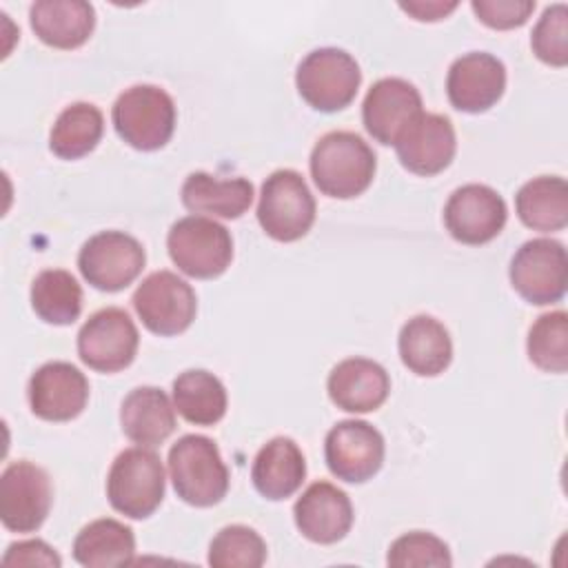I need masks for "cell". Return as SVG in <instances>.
I'll list each match as a JSON object with an SVG mask.
<instances>
[{"mask_svg": "<svg viewBox=\"0 0 568 568\" xmlns=\"http://www.w3.org/2000/svg\"><path fill=\"white\" fill-rule=\"evenodd\" d=\"M226 388L204 368H191L173 379V406L195 426H213L226 415Z\"/></svg>", "mask_w": 568, "mask_h": 568, "instance_id": "cell-28", "label": "cell"}, {"mask_svg": "<svg viewBox=\"0 0 568 568\" xmlns=\"http://www.w3.org/2000/svg\"><path fill=\"white\" fill-rule=\"evenodd\" d=\"M519 220L541 233L561 231L568 224V184L559 175L528 180L515 195Z\"/></svg>", "mask_w": 568, "mask_h": 568, "instance_id": "cell-26", "label": "cell"}, {"mask_svg": "<svg viewBox=\"0 0 568 568\" xmlns=\"http://www.w3.org/2000/svg\"><path fill=\"white\" fill-rule=\"evenodd\" d=\"M122 433L138 446H160L175 430V406L155 386L133 388L120 406Z\"/></svg>", "mask_w": 568, "mask_h": 568, "instance_id": "cell-22", "label": "cell"}, {"mask_svg": "<svg viewBox=\"0 0 568 568\" xmlns=\"http://www.w3.org/2000/svg\"><path fill=\"white\" fill-rule=\"evenodd\" d=\"M331 402L346 413L377 410L390 390L386 368L366 357H348L333 366L326 379Z\"/></svg>", "mask_w": 568, "mask_h": 568, "instance_id": "cell-20", "label": "cell"}, {"mask_svg": "<svg viewBox=\"0 0 568 568\" xmlns=\"http://www.w3.org/2000/svg\"><path fill=\"white\" fill-rule=\"evenodd\" d=\"M528 359L546 373L568 371V315L552 311L537 317L526 339Z\"/></svg>", "mask_w": 568, "mask_h": 568, "instance_id": "cell-31", "label": "cell"}, {"mask_svg": "<svg viewBox=\"0 0 568 568\" xmlns=\"http://www.w3.org/2000/svg\"><path fill=\"white\" fill-rule=\"evenodd\" d=\"M164 466L146 446L122 450L106 475V497L113 510L129 519H146L164 499Z\"/></svg>", "mask_w": 568, "mask_h": 568, "instance_id": "cell-3", "label": "cell"}, {"mask_svg": "<svg viewBox=\"0 0 568 568\" xmlns=\"http://www.w3.org/2000/svg\"><path fill=\"white\" fill-rule=\"evenodd\" d=\"M102 133V111L91 102H73L55 118L49 133V149L60 160H78L98 146Z\"/></svg>", "mask_w": 568, "mask_h": 568, "instance_id": "cell-29", "label": "cell"}, {"mask_svg": "<svg viewBox=\"0 0 568 568\" xmlns=\"http://www.w3.org/2000/svg\"><path fill=\"white\" fill-rule=\"evenodd\" d=\"M402 364L422 377L444 373L453 359V342L446 326L430 315L410 317L397 339Z\"/></svg>", "mask_w": 568, "mask_h": 568, "instance_id": "cell-24", "label": "cell"}, {"mask_svg": "<svg viewBox=\"0 0 568 568\" xmlns=\"http://www.w3.org/2000/svg\"><path fill=\"white\" fill-rule=\"evenodd\" d=\"M311 175L317 189L337 200L362 195L377 171L373 149L353 131H331L311 151Z\"/></svg>", "mask_w": 568, "mask_h": 568, "instance_id": "cell-1", "label": "cell"}, {"mask_svg": "<svg viewBox=\"0 0 568 568\" xmlns=\"http://www.w3.org/2000/svg\"><path fill=\"white\" fill-rule=\"evenodd\" d=\"M399 9L406 11L408 16H413L419 22H435V20L446 18L450 11H455L457 2L455 0L453 2H442V0L424 2V0H415V2H399Z\"/></svg>", "mask_w": 568, "mask_h": 568, "instance_id": "cell-37", "label": "cell"}, {"mask_svg": "<svg viewBox=\"0 0 568 568\" xmlns=\"http://www.w3.org/2000/svg\"><path fill=\"white\" fill-rule=\"evenodd\" d=\"M31 306L42 322L69 326L82 313V288L69 271L47 268L31 284Z\"/></svg>", "mask_w": 568, "mask_h": 568, "instance_id": "cell-30", "label": "cell"}, {"mask_svg": "<svg viewBox=\"0 0 568 568\" xmlns=\"http://www.w3.org/2000/svg\"><path fill=\"white\" fill-rule=\"evenodd\" d=\"M140 335L124 308L106 306L95 311L78 333L80 359L98 373L126 368L138 353Z\"/></svg>", "mask_w": 568, "mask_h": 568, "instance_id": "cell-11", "label": "cell"}, {"mask_svg": "<svg viewBox=\"0 0 568 568\" xmlns=\"http://www.w3.org/2000/svg\"><path fill=\"white\" fill-rule=\"evenodd\" d=\"M348 495L331 481H313L295 501L293 519L297 530L313 544H335L353 526Z\"/></svg>", "mask_w": 568, "mask_h": 568, "instance_id": "cell-19", "label": "cell"}, {"mask_svg": "<svg viewBox=\"0 0 568 568\" xmlns=\"http://www.w3.org/2000/svg\"><path fill=\"white\" fill-rule=\"evenodd\" d=\"M508 209L504 197L486 184L455 189L444 206L446 231L462 244L479 246L495 240L506 226Z\"/></svg>", "mask_w": 568, "mask_h": 568, "instance_id": "cell-14", "label": "cell"}, {"mask_svg": "<svg viewBox=\"0 0 568 568\" xmlns=\"http://www.w3.org/2000/svg\"><path fill=\"white\" fill-rule=\"evenodd\" d=\"M115 133L138 151L162 149L175 131L173 98L155 84L122 91L111 109Z\"/></svg>", "mask_w": 568, "mask_h": 568, "instance_id": "cell-5", "label": "cell"}, {"mask_svg": "<svg viewBox=\"0 0 568 568\" xmlns=\"http://www.w3.org/2000/svg\"><path fill=\"white\" fill-rule=\"evenodd\" d=\"M470 7L479 22L499 31L526 24L535 11V2L530 0H473Z\"/></svg>", "mask_w": 568, "mask_h": 568, "instance_id": "cell-35", "label": "cell"}, {"mask_svg": "<svg viewBox=\"0 0 568 568\" xmlns=\"http://www.w3.org/2000/svg\"><path fill=\"white\" fill-rule=\"evenodd\" d=\"M131 302L142 324L162 337L184 333L197 313L195 291L171 271H155L144 277Z\"/></svg>", "mask_w": 568, "mask_h": 568, "instance_id": "cell-9", "label": "cell"}, {"mask_svg": "<svg viewBox=\"0 0 568 568\" xmlns=\"http://www.w3.org/2000/svg\"><path fill=\"white\" fill-rule=\"evenodd\" d=\"M386 564L393 568H448L453 564L448 546L424 530H413L397 537L386 555Z\"/></svg>", "mask_w": 568, "mask_h": 568, "instance_id": "cell-33", "label": "cell"}, {"mask_svg": "<svg viewBox=\"0 0 568 568\" xmlns=\"http://www.w3.org/2000/svg\"><path fill=\"white\" fill-rule=\"evenodd\" d=\"M169 475L175 495L189 506H215L229 490V468L217 444L204 435H184L171 446Z\"/></svg>", "mask_w": 568, "mask_h": 568, "instance_id": "cell-2", "label": "cell"}, {"mask_svg": "<svg viewBox=\"0 0 568 568\" xmlns=\"http://www.w3.org/2000/svg\"><path fill=\"white\" fill-rule=\"evenodd\" d=\"M530 47L535 55L550 67L568 64V7L557 2L548 7L537 20Z\"/></svg>", "mask_w": 568, "mask_h": 568, "instance_id": "cell-34", "label": "cell"}, {"mask_svg": "<svg viewBox=\"0 0 568 568\" xmlns=\"http://www.w3.org/2000/svg\"><path fill=\"white\" fill-rule=\"evenodd\" d=\"M419 113H424L422 95L402 78L377 80L362 104L364 129L379 144H395Z\"/></svg>", "mask_w": 568, "mask_h": 568, "instance_id": "cell-17", "label": "cell"}, {"mask_svg": "<svg viewBox=\"0 0 568 568\" xmlns=\"http://www.w3.org/2000/svg\"><path fill=\"white\" fill-rule=\"evenodd\" d=\"M266 561L264 539L248 526H224L209 546L213 568H260Z\"/></svg>", "mask_w": 568, "mask_h": 568, "instance_id": "cell-32", "label": "cell"}, {"mask_svg": "<svg viewBox=\"0 0 568 568\" xmlns=\"http://www.w3.org/2000/svg\"><path fill=\"white\" fill-rule=\"evenodd\" d=\"M304 477L306 462L300 446L291 437L268 439L253 459V486L262 497L271 501H280L297 493Z\"/></svg>", "mask_w": 568, "mask_h": 568, "instance_id": "cell-23", "label": "cell"}, {"mask_svg": "<svg viewBox=\"0 0 568 568\" xmlns=\"http://www.w3.org/2000/svg\"><path fill=\"white\" fill-rule=\"evenodd\" d=\"M506 89V67L486 51H470L457 58L446 75L450 104L464 113H484L499 102Z\"/></svg>", "mask_w": 568, "mask_h": 568, "instance_id": "cell-16", "label": "cell"}, {"mask_svg": "<svg viewBox=\"0 0 568 568\" xmlns=\"http://www.w3.org/2000/svg\"><path fill=\"white\" fill-rule=\"evenodd\" d=\"M257 222L277 242H295L311 231L315 222V197L297 171L277 169L264 180Z\"/></svg>", "mask_w": 568, "mask_h": 568, "instance_id": "cell-6", "label": "cell"}, {"mask_svg": "<svg viewBox=\"0 0 568 568\" xmlns=\"http://www.w3.org/2000/svg\"><path fill=\"white\" fill-rule=\"evenodd\" d=\"M402 166L415 175H437L455 158L453 122L439 113H419L393 144Z\"/></svg>", "mask_w": 568, "mask_h": 568, "instance_id": "cell-18", "label": "cell"}, {"mask_svg": "<svg viewBox=\"0 0 568 568\" xmlns=\"http://www.w3.org/2000/svg\"><path fill=\"white\" fill-rule=\"evenodd\" d=\"M4 566H47V568H60L62 559L60 555L42 539H24L16 541L7 548L2 555Z\"/></svg>", "mask_w": 568, "mask_h": 568, "instance_id": "cell-36", "label": "cell"}, {"mask_svg": "<svg viewBox=\"0 0 568 568\" xmlns=\"http://www.w3.org/2000/svg\"><path fill=\"white\" fill-rule=\"evenodd\" d=\"M382 433L362 419L337 422L324 439V457L328 470L348 484H364L384 464Z\"/></svg>", "mask_w": 568, "mask_h": 568, "instance_id": "cell-13", "label": "cell"}, {"mask_svg": "<svg viewBox=\"0 0 568 568\" xmlns=\"http://www.w3.org/2000/svg\"><path fill=\"white\" fill-rule=\"evenodd\" d=\"M51 479L31 462H13L0 477V519L11 532L38 530L51 510Z\"/></svg>", "mask_w": 568, "mask_h": 568, "instance_id": "cell-12", "label": "cell"}, {"mask_svg": "<svg viewBox=\"0 0 568 568\" xmlns=\"http://www.w3.org/2000/svg\"><path fill=\"white\" fill-rule=\"evenodd\" d=\"M253 184L246 178L217 180L204 171H193L182 184V204L197 215L237 220L253 204Z\"/></svg>", "mask_w": 568, "mask_h": 568, "instance_id": "cell-25", "label": "cell"}, {"mask_svg": "<svg viewBox=\"0 0 568 568\" xmlns=\"http://www.w3.org/2000/svg\"><path fill=\"white\" fill-rule=\"evenodd\" d=\"M166 248L173 264L189 277L213 280L222 275L233 260V237L215 220L186 215L178 220L166 235Z\"/></svg>", "mask_w": 568, "mask_h": 568, "instance_id": "cell-7", "label": "cell"}, {"mask_svg": "<svg viewBox=\"0 0 568 568\" xmlns=\"http://www.w3.org/2000/svg\"><path fill=\"white\" fill-rule=\"evenodd\" d=\"M146 253L142 244L122 231H102L91 235L80 253L78 268L98 291L115 293L126 288L144 268Z\"/></svg>", "mask_w": 568, "mask_h": 568, "instance_id": "cell-10", "label": "cell"}, {"mask_svg": "<svg viewBox=\"0 0 568 568\" xmlns=\"http://www.w3.org/2000/svg\"><path fill=\"white\" fill-rule=\"evenodd\" d=\"M31 413L44 422L75 419L89 399L84 373L69 362H47L29 379Z\"/></svg>", "mask_w": 568, "mask_h": 568, "instance_id": "cell-15", "label": "cell"}, {"mask_svg": "<svg viewBox=\"0 0 568 568\" xmlns=\"http://www.w3.org/2000/svg\"><path fill=\"white\" fill-rule=\"evenodd\" d=\"M133 530L111 517L87 524L73 541V559L87 568L126 566L133 561Z\"/></svg>", "mask_w": 568, "mask_h": 568, "instance_id": "cell-27", "label": "cell"}, {"mask_svg": "<svg viewBox=\"0 0 568 568\" xmlns=\"http://www.w3.org/2000/svg\"><path fill=\"white\" fill-rule=\"evenodd\" d=\"M508 277L513 288L535 306L559 302L568 286V255L564 244L550 237L524 242L510 260Z\"/></svg>", "mask_w": 568, "mask_h": 568, "instance_id": "cell-8", "label": "cell"}, {"mask_svg": "<svg viewBox=\"0 0 568 568\" xmlns=\"http://www.w3.org/2000/svg\"><path fill=\"white\" fill-rule=\"evenodd\" d=\"M29 22L44 44L78 49L93 33L95 11L84 0H38L29 9Z\"/></svg>", "mask_w": 568, "mask_h": 568, "instance_id": "cell-21", "label": "cell"}, {"mask_svg": "<svg viewBox=\"0 0 568 568\" xmlns=\"http://www.w3.org/2000/svg\"><path fill=\"white\" fill-rule=\"evenodd\" d=\"M362 71L355 58L335 47H322L302 58L295 71V87L302 100L322 113L346 109L359 89Z\"/></svg>", "mask_w": 568, "mask_h": 568, "instance_id": "cell-4", "label": "cell"}]
</instances>
